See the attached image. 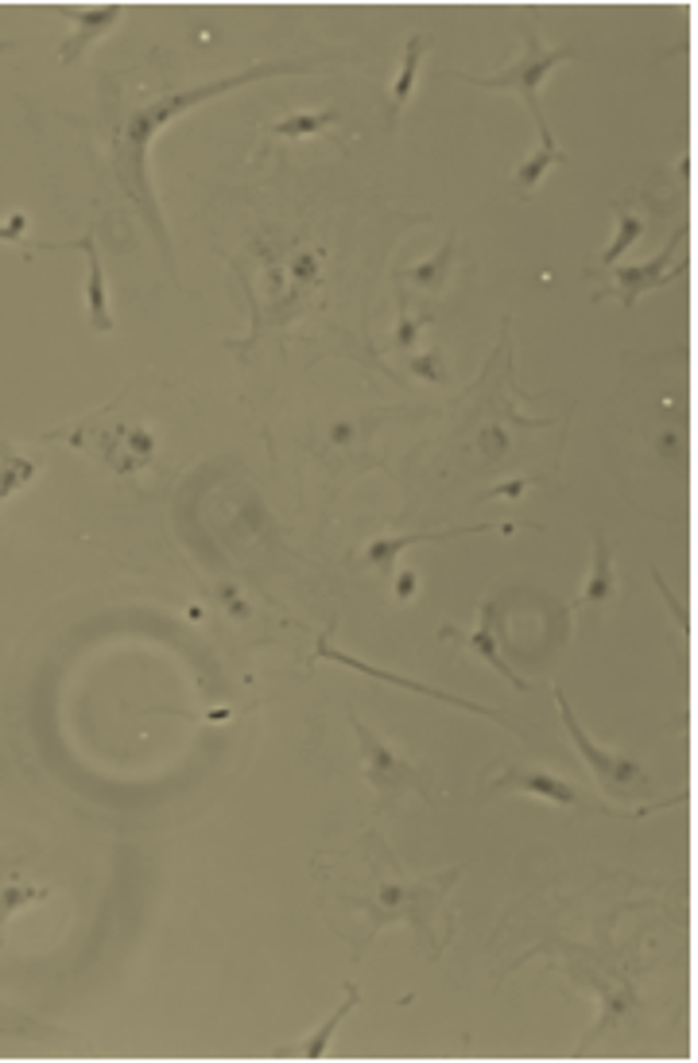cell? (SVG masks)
I'll use <instances>...</instances> for the list:
<instances>
[{"label":"cell","instance_id":"26","mask_svg":"<svg viewBox=\"0 0 698 1063\" xmlns=\"http://www.w3.org/2000/svg\"><path fill=\"white\" fill-rule=\"evenodd\" d=\"M532 486V478H512V481H504V486H497V489H489L486 493V501H516L524 489Z\"/></svg>","mask_w":698,"mask_h":1063},{"label":"cell","instance_id":"22","mask_svg":"<svg viewBox=\"0 0 698 1063\" xmlns=\"http://www.w3.org/2000/svg\"><path fill=\"white\" fill-rule=\"evenodd\" d=\"M427 323V315L423 318H416V315H408L404 311L400 315V323H396V350H404V353H411L419 346V326Z\"/></svg>","mask_w":698,"mask_h":1063},{"label":"cell","instance_id":"13","mask_svg":"<svg viewBox=\"0 0 698 1063\" xmlns=\"http://www.w3.org/2000/svg\"><path fill=\"white\" fill-rule=\"evenodd\" d=\"M361 1005V994H358V986L349 982L346 986V1002H341V1009H334L330 1017L323 1020V1029L315 1032V1037H307L303 1044H283V1048H276V1060H323L326 1055V1044H330V1037H334V1029H338L341 1020L349 1017V1013L358 1009Z\"/></svg>","mask_w":698,"mask_h":1063},{"label":"cell","instance_id":"6","mask_svg":"<svg viewBox=\"0 0 698 1063\" xmlns=\"http://www.w3.org/2000/svg\"><path fill=\"white\" fill-rule=\"evenodd\" d=\"M318 661H334V664H341V668L361 671V676L384 679V684L404 687V691H416V694H423V699H434V703H451V706H458V711H474V714H481V719H493V722H501V726H509V719H501V711H489V706L469 703V699H458V694H446V691H439V687H427V684H416V679H404V676H396V671L373 668V664H365V661H358V656H349V652L334 649L330 636H318Z\"/></svg>","mask_w":698,"mask_h":1063},{"label":"cell","instance_id":"5","mask_svg":"<svg viewBox=\"0 0 698 1063\" xmlns=\"http://www.w3.org/2000/svg\"><path fill=\"white\" fill-rule=\"evenodd\" d=\"M683 241H687V233L675 230L672 241H667L664 249L656 253V260H648V265H637V268H617V272H614V288L597 292L594 300H605L609 292H617V295H621V307L632 311V307H637V295L640 292H652V288H667V283H675L679 276H687V265H675V253H679Z\"/></svg>","mask_w":698,"mask_h":1063},{"label":"cell","instance_id":"15","mask_svg":"<svg viewBox=\"0 0 698 1063\" xmlns=\"http://www.w3.org/2000/svg\"><path fill=\"white\" fill-rule=\"evenodd\" d=\"M35 474H39V466H35L32 458L16 455L9 443H0V505H4L12 493H20L24 486H32Z\"/></svg>","mask_w":698,"mask_h":1063},{"label":"cell","instance_id":"11","mask_svg":"<svg viewBox=\"0 0 698 1063\" xmlns=\"http://www.w3.org/2000/svg\"><path fill=\"white\" fill-rule=\"evenodd\" d=\"M55 12H59V16H67L70 24L78 27L67 44L59 47V59L62 62H78L85 47L97 44L102 35H109V27L125 16V4H105V9H62V4H59Z\"/></svg>","mask_w":698,"mask_h":1063},{"label":"cell","instance_id":"3","mask_svg":"<svg viewBox=\"0 0 698 1063\" xmlns=\"http://www.w3.org/2000/svg\"><path fill=\"white\" fill-rule=\"evenodd\" d=\"M574 55L579 51H574L571 44L555 47V51H544V47H539V35L528 27V47H524V59H520L516 67H509L497 78H466V82H474V86H481V90H516V94L524 97V105H528V113L536 117V125H544L547 117H544V109H539V82H544L559 62L574 59ZM454 78H462V74H454Z\"/></svg>","mask_w":698,"mask_h":1063},{"label":"cell","instance_id":"1","mask_svg":"<svg viewBox=\"0 0 698 1063\" xmlns=\"http://www.w3.org/2000/svg\"><path fill=\"white\" fill-rule=\"evenodd\" d=\"M291 70H307V67H295V62H265V67L241 70V74L218 78V82H206V86L183 90V94L155 97L152 105H144V109H137L132 117H128L125 132H120V175H125V183H132V198L140 202V210H144L148 225H152V230L160 233V237H163L160 207L152 202V183H148V144H152L155 132H160L171 117H179V113H187V109H195V105H202L206 97H218V94H225V90H233V86L256 82V78L291 74ZM163 245H167V237H163Z\"/></svg>","mask_w":698,"mask_h":1063},{"label":"cell","instance_id":"7","mask_svg":"<svg viewBox=\"0 0 698 1063\" xmlns=\"http://www.w3.org/2000/svg\"><path fill=\"white\" fill-rule=\"evenodd\" d=\"M493 784H497V789L532 792V796L547 799V804H562V807H579V811H602V815H609L602 804L586 799L579 789H571L567 781H559V776H551V772H544V769H516V764H509V769H504Z\"/></svg>","mask_w":698,"mask_h":1063},{"label":"cell","instance_id":"23","mask_svg":"<svg viewBox=\"0 0 698 1063\" xmlns=\"http://www.w3.org/2000/svg\"><path fill=\"white\" fill-rule=\"evenodd\" d=\"M27 225H32V218H27L24 210H16L12 218H4V222H0V241H4V245H24Z\"/></svg>","mask_w":698,"mask_h":1063},{"label":"cell","instance_id":"12","mask_svg":"<svg viewBox=\"0 0 698 1063\" xmlns=\"http://www.w3.org/2000/svg\"><path fill=\"white\" fill-rule=\"evenodd\" d=\"M617 594V575H614V544L605 540V532L594 528V563H590V575L582 594L574 598V609L582 606H602Z\"/></svg>","mask_w":698,"mask_h":1063},{"label":"cell","instance_id":"17","mask_svg":"<svg viewBox=\"0 0 698 1063\" xmlns=\"http://www.w3.org/2000/svg\"><path fill=\"white\" fill-rule=\"evenodd\" d=\"M614 210H617V233H614V241H609V249L602 253V268H614L617 260L637 245L640 233H644V218L632 214L629 207H614Z\"/></svg>","mask_w":698,"mask_h":1063},{"label":"cell","instance_id":"2","mask_svg":"<svg viewBox=\"0 0 698 1063\" xmlns=\"http://www.w3.org/2000/svg\"><path fill=\"white\" fill-rule=\"evenodd\" d=\"M353 734H358L361 757H365V781L373 784L376 796H381V811L392 804V796H400V792H419L423 799H434V792L423 784V772H419L404 754L384 746L361 719H353Z\"/></svg>","mask_w":698,"mask_h":1063},{"label":"cell","instance_id":"20","mask_svg":"<svg viewBox=\"0 0 698 1063\" xmlns=\"http://www.w3.org/2000/svg\"><path fill=\"white\" fill-rule=\"evenodd\" d=\"M47 897H51V889H43V885H9V889L0 892V932H4V920H9L16 909H27V904H35V901H47Z\"/></svg>","mask_w":698,"mask_h":1063},{"label":"cell","instance_id":"29","mask_svg":"<svg viewBox=\"0 0 698 1063\" xmlns=\"http://www.w3.org/2000/svg\"><path fill=\"white\" fill-rule=\"evenodd\" d=\"M9 47H12V44H0V51H9Z\"/></svg>","mask_w":698,"mask_h":1063},{"label":"cell","instance_id":"27","mask_svg":"<svg viewBox=\"0 0 698 1063\" xmlns=\"http://www.w3.org/2000/svg\"><path fill=\"white\" fill-rule=\"evenodd\" d=\"M416 586H419V575L411 571V566H404L400 575H396V598H400V601L416 598Z\"/></svg>","mask_w":698,"mask_h":1063},{"label":"cell","instance_id":"25","mask_svg":"<svg viewBox=\"0 0 698 1063\" xmlns=\"http://www.w3.org/2000/svg\"><path fill=\"white\" fill-rule=\"evenodd\" d=\"M318 260H323V253H295V260H291V272H295V280L299 283H315Z\"/></svg>","mask_w":698,"mask_h":1063},{"label":"cell","instance_id":"24","mask_svg":"<svg viewBox=\"0 0 698 1063\" xmlns=\"http://www.w3.org/2000/svg\"><path fill=\"white\" fill-rule=\"evenodd\" d=\"M218 598H222L225 614H230L233 621H248V601L241 598V591H237V586L222 583V586H218Z\"/></svg>","mask_w":698,"mask_h":1063},{"label":"cell","instance_id":"21","mask_svg":"<svg viewBox=\"0 0 698 1063\" xmlns=\"http://www.w3.org/2000/svg\"><path fill=\"white\" fill-rule=\"evenodd\" d=\"M408 370L416 373V377H423V381H446V370H443V358L434 350H427V353H411L408 358Z\"/></svg>","mask_w":698,"mask_h":1063},{"label":"cell","instance_id":"28","mask_svg":"<svg viewBox=\"0 0 698 1063\" xmlns=\"http://www.w3.org/2000/svg\"><path fill=\"white\" fill-rule=\"evenodd\" d=\"M330 439H334V443H338V446H346L349 443V439H353V423H334V428H330Z\"/></svg>","mask_w":698,"mask_h":1063},{"label":"cell","instance_id":"16","mask_svg":"<svg viewBox=\"0 0 698 1063\" xmlns=\"http://www.w3.org/2000/svg\"><path fill=\"white\" fill-rule=\"evenodd\" d=\"M423 47L427 39L423 35H411L408 39V51H404V67L400 74H396V82H392V125H396V117H400V109L408 105L411 90H416V74H419V59H423Z\"/></svg>","mask_w":698,"mask_h":1063},{"label":"cell","instance_id":"10","mask_svg":"<svg viewBox=\"0 0 698 1063\" xmlns=\"http://www.w3.org/2000/svg\"><path fill=\"white\" fill-rule=\"evenodd\" d=\"M469 532H504V536H512V524H477V528H446V532H411V536H381V540H373L365 548V559L376 566V571H384L388 575L392 566H396V559H400V551L416 548V544H443V540H458V536H469Z\"/></svg>","mask_w":698,"mask_h":1063},{"label":"cell","instance_id":"14","mask_svg":"<svg viewBox=\"0 0 698 1063\" xmlns=\"http://www.w3.org/2000/svg\"><path fill=\"white\" fill-rule=\"evenodd\" d=\"M536 129H539V148L516 167V190H520V195H532V190L539 187V179H544L547 167H555V163H567V152H562V148L555 144V137H551V125L544 120V125H536Z\"/></svg>","mask_w":698,"mask_h":1063},{"label":"cell","instance_id":"9","mask_svg":"<svg viewBox=\"0 0 698 1063\" xmlns=\"http://www.w3.org/2000/svg\"><path fill=\"white\" fill-rule=\"evenodd\" d=\"M493 618H497V601H486V606H481V621H477V629L469 636L458 633L454 626H443V633H439V636H443V641H458L466 652H477V656H481V661H486L489 668L497 671V676L509 679L512 691H528V679H520L516 671H512L509 664L501 661V652H497V626H493Z\"/></svg>","mask_w":698,"mask_h":1063},{"label":"cell","instance_id":"18","mask_svg":"<svg viewBox=\"0 0 698 1063\" xmlns=\"http://www.w3.org/2000/svg\"><path fill=\"white\" fill-rule=\"evenodd\" d=\"M454 241H458V233H446V245L439 249V257L434 260H427V265H416V268H408V280L411 283H419V288H427V292H439L446 283V276H451V265H454Z\"/></svg>","mask_w":698,"mask_h":1063},{"label":"cell","instance_id":"4","mask_svg":"<svg viewBox=\"0 0 698 1063\" xmlns=\"http://www.w3.org/2000/svg\"><path fill=\"white\" fill-rule=\"evenodd\" d=\"M555 703H559V714L562 722H567V734H571L574 749L582 754V761L594 769V776L605 784V789H637V784L648 781V772L640 769L632 757H621V754H609V749L594 746V741L586 738V729L579 726V719H574L571 703H567V694H562V687H555Z\"/></svg>","mask_w":698,"mask_h":1063},{"label":"cell","instance_id":"8","mask_svg":"<svg viewBox=\"0 0 698 1063\" xmlns=\"http://www.w3.org/2000/svg\"><path fill=\"white\" fill-rule=\"evenodd\" d=\"M62 249H78V253H85V260H90V276H85V323H90L94 335H109L113 330L109 288H105V265H102V249H97L94 233L67 241Z\"/></svg>","mask_w":698,"mask_h":1063},{"label":"cell","instance_id":"19","mask_svg":"<svg viewBox=\"0 0 698 1063\" xmlns=\"http://www.w3.org/2000/svg\"><path fill=\"white\" fill-rule=\"evenodd\" d=\"M334 120H338V109H315V113H295V117H283L276 120V125H268V129L276 132V137H315V132L330 129Z\"/></svg>","mask_w":698,"mask_h":1063}]
</instances>
